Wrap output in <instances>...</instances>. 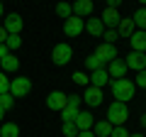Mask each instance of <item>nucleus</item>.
I'll list each match as a JSON object with an SVG mask.
<instances>
[{"instance_id":"obj_1","label":"nucleus","mask_w":146,"mask_h":137,"mask_svg":"<svg viewBox=\"0 0 146 137\" xmlns=\"http://www.w3.org/2000/svg\"><path fill=\"white\" fill-rule=\"evenodd\" d=\"M110 88H112V98L115 100H122V103H129L134 98V81L131 79H110Z\"/></svg>"},{"instance_id":"obj_2","label":"nucleus","mask_w":146,"mask_h":137,"mask_svg":"<svg viewBox=\"0 0 146 137\" xmlns=\"http://www.w3.org/2000/svg\"><path fill=\"white\" fill-rule=\"evenodd\" d=\"M127 118H129V108H127V103H122V100L110 103V108H107V118H105V120H107L112 127H122V125L127 122Z\"/></svg>"},{"instance_id":"obj_3","label":"nucleus","mask_w":146,"mask_h":137,"mask_svg":"<svg viewBox=\"0 0 146 137\" xmlns=\"http://www.w3.org/2000/svg\"><path fill=\"white\" fill-rule=\"evenodd\" d=\"M71 59H73V47H71V44L61 42V44H56V47L51 49L54 66H66V64H71Z\"/></svg>"},{"instance_id":"obj_4","label":"nucleus","mask_w":146,"mask_h":137,"mask_svg":"<svg viewBox=\"0 0 146 137\" xmlns=\"http://www.w3.org/2000/svg\"><path fill=\"white\" fill-rule=\"evenodd\" d=\"M80 103H83V98H80L78 93L68 95V103H66V108L61 110V120H63V122H73V120H76V115L80 113Z\"/></svg>"},{"instance_id":"obj_5","label":"nucleus","mask_w":146,"mask_h":137,"mask_svg":"<svg viewBox=\"0 0 146 137\" xmlns=\"http://www.w3.org/2000/svg\"><path fill=\"white\" fill-rule=\"evenodd\" d=\"M10 93L15 95V98H25L27 93H32V79H27V76L10 79Z\"/></svg>"},{"instance_id":"obj_6","label":"nucleus","mask_w":146,"mask_h":137,"mask_svg":"<svg viewBox=\"0 0 146 137\" xmlns=\"http://www.w3.org/2000/svg\"><path fill=\"white\" fill-rule=\"evenodd\" d=\"M83 30H85V22H83V17H76V15H71L68 20H63V34L66 37H80L83 34Z\"/></svg>"},{"instance_id":"obj_7","label":"nucleus","mask_w":146,"mask_h":137,"mask_svg":"<svg viewBox=\"0 0 146 137\" xmlns=\"http://www.w3.org/2000/svg\"><path fill=\"white\" fill-rule=\"evenodd\" d=\"M66 103H68V95L63 93V91H51V93L46 95V108L49 110H58L61 113L63 108H66Z\"/></svg>"},{"instance_id":"obj_8","label":"nucleus","mask_w":146,"mask_h":137,"mask_svg":"<svg viewBox=\"0 0 146 137\" xmlns=\"http://www.w3.org/2000/svg\"><path fill=\"white\" fill-rule=\"evenodd\" d=\"M127 71H129V68H127V61L124 59H112V61H107V74H110V79H124L127 76Z\"/></svg>"},{"instance_id":"obj_9","label":"nucleus","mask_w":146,"mask_h":137,"mask_svg":"<svg viewBox=\"0 0 146 137\" xmlns=\"http://www.w3.org/2000/svg\"><path fill=\"white\" fill-rule=\"evenodd\" d=\"M100 20H102L105 30H117V25H119L122 15H119V10H115V7H105L102 15H100Z\"/></svg>"},{"instance_id":"obj_10","label":"nucleus","mask_w":146,"mask_h":137,"mask_svg":"<svg viewBox=\"0 0 146 137\" xmlns=\"http://www.w3.org/2000/svg\"><path fill=\"white\" fill-rule=\"evenodd\" d=\"M83 103H88L90 108H95V105H102V88H98V86H88V88L83 91Z\"/></svg>"},{"instance_id":"obj_11","label":"nucleus","mask_w":146,"mask_h":137,"mask_svg":"<svg viewBox=\"0 0 146 137\" xmlns=\"http://www.w3.org/2000/svg\"><path fill=\"white\" fill-rule=\"evenodd\" d=\"M5 32L7 34H20L22 32V27H25V20H22L17 12H10V15H5Z\"/></svg>"},{"instance_id":"obj_12","label":"nucleus","mask_w":146,"mask_h":137,"mask_svg":"<svg viewBox=\"0 0 146 137\" xmlns=\"http://www.w3.org/2000/svg\"><path fill=\"white\" fill-rule=\"evenodd\" d=\"M93 0H76V3H71V10L76 17H90L93 15Z\"/></svg>"},{"instance_id":"obj_13","label":"nucleus","mask_w":146,"mask_h":137,"mask_svg":"<svg viewBox=\"0 0 146 137\" xmlns=\"http://www.w3.org/2000/svg\"><path fill=\"white\" fill-rule=\"evenodd\" d=\"M127 68H134V71H144L146 68V52H131L129 56L124 59Z\"/></svg>"},{"instance_id":"obj_14","label":"nucleus","mask_w":146,"mask_h":137,"mask_svg":"<svg viewBox=\"0 0 146 137\" xmlns=\"http://www.w3.org/2000/svg\"><path fill=\"white\" fill-rule=\"evenodd\" d=\"M93 54H98V56L107 64V61H112V59H117V47L115 44H105L102 42V44H98V49H95Z\"/></svg>"},{"instance_id":"obj_15","label":"nucleus","mask_w":146,"mask_h":137,"mask_svg":"<svg viewBox=\"0 0 146 137\" xmlns=\"http://www.w3.org/2000/svg\"><path fill=\"white\" fill-rule=\"evenodd\" d=\"M85 32L88 34H93V37H102V32H105V25L100 17H93L90 15L88 20H85Z\"/></svg>"},{"instance_id":"obj_16","label":"nucleus","mask_w":146,"mask_h":137,"mask_svg":"<svg viewBox=\"0 0 146 137\" xmlns=\"http://www.w3.org/2000/svg\"><path fill=\"white\" fill-rule=\"evenodd\" d=\"M136 32V27H134V20L131 17H122L119 20V25H117V34H119L122 39H129L131 34Z\"/></svg>"},{"instance_id":"obj_17","label":"nucleus","mask_w":146,"mask_h":137,"mask_svg":"<svg viewBox=\"0 0 146 137\" xmlns=\"http://www.w3.org/2000/svg\"><path fill=\"white\" fill-rule=\"evenodd\" d=\"M110 83V74L107 68H98V71H90V86H98V88H105Z\"/></svg>"},{"instance_id":"obj_18","label":"nucleus","mask_w":146,"mask_h":137,"mask_svg":"<svg viewBox=\"0 0 146 137\" xmlns=\"http://www.w3.org/2000/svg\"><path fill=\"white\" fill-rule=\"evenodd\" d=\"M0 71H5V74H15V71H20V59L10 52L5 59H0Z\"/></svg>"},{"instance_id":"obj_19","label":"nucleus","mask_w":146,"mask_h":137,"mask_svg":"<svg viewBox=\"0 0 146 137\" xmlns=\"http://www.w3.org/2000/svg\"><path fill=\"white\" fill-rule=\"evenodd\" d=\"M131 42V52H146V30H136L129 37Z\"/></svg>"},{"instance_id":"obj_20","label":"nucleus","mask_w":146,"mask_h":137,"mask_svg":"<svg viewBox=\"0 0 146 137\" xmlns=\"http://www.w3.org/2000/svg\"><path fill=\"white\" fill-rule=\"evenodd\" d=\"M76 127H78V130H90V127H93V122H95V118H93V113H88V110H83V113H78V115H76Z\"/></svg>"},{"instance_id":"obj_21","label":"nucleus","mask_w":146,"mask_h":137,"mask_svg":"<svg viewBox=\"0 0 146 137\" xmlns=\"http://www.w3.org/2000/svg\"><path fill=\"white\" fill-rule=\"evenodd\" d=\"M90 130H93L95 137H110V135H112V125H110L107 120H95Z\"/></svg>"},{"instance_id":"obj_22","label":"nucleus","mask_w":146,"mask_h":137,"mask_svg":"<svg viewBox=\"0 0 146 137\" xmlns=\"http://www.w3.org/2000/svg\"><path fill=\"white\" fill-rule=\"evenodd\" d=\"M0 137H20V125L17 122H3L0 125Z\"/></svg>"},{"instance_id":"obj_23","label":"nucleus","mask_w":146,"mask_h":137,"mask_svg":"<svg viewBox=\"0 0 146 137\" xmlns=\"http://www.w3.org/2000/svg\"><path fill=\"white\" fill-rule=\"evenodd\" d=\"M83 66H85V71H98V68H102V66H105V61L98 56V54H90V56H85Z\"/></svg>"},{"instance_id":"obj_24","label":"nucleus","mask_w":146,"mask_h":137,"mask_svg":"<svg viewBox=\"0 0 146 137\" xmlns=\"http://www.w3.org/2000/svg\"><path fill=\"white\" fill-rule=\"evenodd\" d=\"M131 20H134L136 30H146V7H139V10L131 15Z\"/></svg>"},{"instance_id":"obj_25","label":"nucleus","mask_w":146,"mask_h":137,"mask_svg":"<svg viewBox=\"0 0 146 137\" xmlns=\"http://www.w3.org/2000/svg\"><path fill=\"white\" fill-rule=\"evenodd\" d=\"M56 15L61 17V20H68V17L73 15V10H71V3H63V0H61V3L56 5Z\"/></svg>"},{"instance_id":"obj_26","label":"nucleus","mask_w":146,"mask_h":137,"mask_svg":"<svg viewBox=\"0 0 146 137\" xmlns=\"http://www.w3.org/2000/svg\"><path fill=\"white\" fill-rule=\"evenodd\" d=\"M5 47L10 49V52L20 49L22 47V37H20V34H7V37H5Z\"/></svg>"},{"instance_id":"obj_27","label":"nucleus","mask_w":146,"mask_h":137,"mask_svg":"<svg viewBox=\"0 0 146 137\" xmlns=\"http://www.w3.org/2000/svg\"><path fill=\"white\" fill-rule=\"evenodd\" d=\"M12 105H15V95L12 93H3L0 95V108H3V110H10Z\"/></svg>"},{"instance_id":"obj_28","label":"nucleus","mask_w":146,"mask_h":137,"mask_svg":"<svg viewBox=\"0 0 146 137\" xmlns=\"http://www.w3.org/2000/svg\"><path fill=\"white\" fill-rule=\"evenodd\" d=\"M61 130H63V135H66V137H78V127H76V122H63V125H61Z\"/></svg>"},{"instance_id":"obj_29","label":"nucleus","mask_w":146,"mask_h":137,"mask_svg":"<svg viewBox=\"0 0 146 137\" xmlns=\"http://www.w3.org/2000/svg\"><path fill=\"white\" fill-rule=\"evenodd\" d=\"M117 39H119L117 30H105V32H102V42H105V44H115Z\"/></svg>"},{"instance_id":"obj_30","label":"nucleus","mask_w":146,"mask_h":137,"mask_svg":"<svg viewBox=\"0 0 146 137\" xmlns=\"http://www.w3.org/2000/svg\"><path fill=\"white\" fill-rule=\"evenodd\" d=\"M73 83L85 86V83H90V76L85 74V71H76V74H73Z\"/></svg>"},{"instance_id":"obj_31","label":"nucleus","mask_w":146,"mask_h":137,"mask_svg":"<svg viewBox=\"0 0 146 137\" xmlns=\"http://www.w3.org/2000/svg\"><path fill=\"white\" fill-rule=\"evenodd\" d=\"M10 93V79L5 76V71H0V95Z\"/></svg>"},{"instance_id":"obj_32","label":"nucleus","mask_w":146,"mask_h":137,"mask_svg":"<svg viewBox=\"0 0 146 137\" xmlns=\"http://www.w3.org/2000/svg\"><path fill=\"white\" fill-rule=\"evenodd\" d=\"M134 86H139V88H146V68H144V71H136Z\"/></svg>"},{"instance_id":"obj_33","label":"nucleus","mask_w":146,"mask_h":137,"mask_svg":"<svg viewBox=\"0 0 146 137\" xmlns=\"http://www.w3.org/2000/svg\"><path fill=\"white\" fill-rule=\"evenodd\" d=\"M110 137H129V132H127V127L122 125V127H112V135Z\"/></svg>"},{"instance_id":"obj_34","label":"nucleus","mask_w":146,"mask_h":137,"mask_svg":"<svg viewBox=\"0 0 146 137\" xmlns=\"http://www.w3.org/2000/svg\"><path fill=\"white\" fill-rule=\"evenodd\" d=\"M122 3H124V0H107V7H115V10H119Z\"/></svg>"},{"instance_id":"obj_35","label":"nucleus","mask_w":146,"mask_h":137,"mask_svg":"<svg viewBox=\"0 0 146 137\" xmlns=\"http://www.w3.org/2000/svg\"><path fill=\"white\" fill-rule=\"evenodd\" d=\"M7 54H10V49H7V47H5V44H0V59H5V56H7Z\"/></svg>"},{"instance_id":"obj_36","label":"nucleus","mask_w":146,"mask_h":137,"mask_svg":"<svg viewBox=\"0 0 146 137\" xmlns=\"http://www.w3.org/2000/svg\"><path fill=\"white\" fill-rule=\"evenodd\" d=\"M78 137H95V135H93V130H80Z\"/></svg>"},{"instance_id":"obj_37","label":"nucleus","mask_w":146,"mask_h":137,"mask_svg":"<svg viewBox=\"0 0 146 137\" xmlns=\"http://www.w3.org/2000/svg\"><path fill=\"white\" fill-rule=\"evenodd\" d=\"M5 37H7V32H5V27H0V44H5Z\"/></svg>"},{"instance_id":"obj_38","label":"nucleus","mask_w":146,"mask_h":137,"mask_svg":"<svg viewBox=\"0 0 146 137\" xmlns=\"http://www.w3.org/2000/svg\"><path fill=\"white\" fill-rule=\"evenodd\" d=\"M141 127L146 130V115H141Z\"/></svg>"},{"instance_id":"obj_39","label":"nucleus","mask_w":146,"mask_h":137,"mask_svg":"<svg viewBox=\"0 0 146 137\" xmlns=\"http://www.w3.org/2000/svg\"><path fill=\"white\" fill-rule=\"evenodd\" d=\"M5 120V110H3V108H0V122Z\"/></svg>"},{"instance_id":"obj_40","label":"nucleus","mask_w":146,"mask_h":137,"mask_svg":"<svg viewBox=\"0 0 146 137\" xmlns=\"http://www.w3.org/2000/svg\"><path fill=\"white\" fill-rule=\"evenodd\" d=\"M129 137H144V135H141V132H136V135H131V132H129Z\"/></svg>"},{"instance_id":"obj_41","label":"nucleus","mask_w":146,"mask_h":137,"mask_svg":"<svg viewBox=\"0 0 146 137\" xmlns=\"http://www.w3.org/2000/svg\"><path fill=\"white\" fill-rule=\"evenodd\" d=\"M139 3H141V7H146V0H139Z\"/></svg>"},{"instance_id":"obj_42","label":"nucleus","mask_w":146,"mask_h":137,"mask_svg":"<svg viewBox=\"0 0 146 137\" xmlns=\"http://www.w3.org/2000/svg\"><path fill=\"white\" fill-rule=\"evenodd\" d=\"M0 17H3V3H0Z\"/></svg>"}]
</instances>
